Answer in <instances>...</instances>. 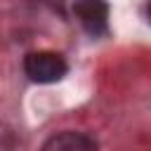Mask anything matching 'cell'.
Listing matches in <instances>:
<instances>
[{
	"instance_id": "cell-1",
	"label": "cell",
	"mask_w": 151,
	"mask_h": 151,
	"mask_svg": "<svg viewBox=\"0 0 151 151\" xmlns=\"http://www.w3.org/2000/svg\"><path fill=\"white\" fill-rule=\"evenodd\" d=\"M66 61L54 52H31L24 59V71L33 83H57L66 76Z\"/></svg>"
},
{
	"instance_id": "cell-2",
	"label": "cell",
	"mask_w": 151,
	"mask_h": 151,
	"mask_svg": "<svg viewBox=\"0 0 151 151\" xmlns=\"http://www.w3.org/2000/svg\"><path fill=\"white\" fill-rule=\"evenodd\" d=\"M76 19L90 35H104L109 28V5L104 0H76Z\"/></svg>"
},
{
	"instance_id": "cell-3",
	"label": "cell",
	"mask_w": 151,
	"mask_h": 151,
	"mask_svg": "<svg viewBox=\"0 0 151 151\" xmlns=\"http://www.w3.org/2000/svg\"><path fill=\"white\" fill-rule=\"evenodd\" d=\"M97 142L83 132H59L42 144V151H94Z\"/></svg>"
},
{
	"instance_id": "cell-4",
	"label": "cell",
	"mask_w": 151,
	"mask_h": 151,
	"mask_svg": "<svg viewBox=\"0 0 151 151\" xmlns=\"http://www.w3.org/2000/svg\"><path fill=\"white\" fill-rule=\"evenodd\" d=\"M146 19H149V24H151V0L146 2Z\"/></svg>"
}]
</instances>
